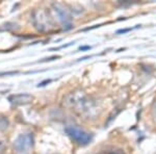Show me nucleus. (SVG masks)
<instances>
[{"label": "nucleus", "mask_w": 156, "mask_h": 154, "mask_svg": "<svg viewBox=\"0 0 156 154\" xmlns=\"http://www.w3.org/2000/svg\"><path fill=\"white\" fill-rule=\"evenodd\" d=\"M9 120L5 117H0V129H6L9 127Z\"/></svg>", "instance_id": "obj_7"}, {"label": "nucleus", "mask_w": 156, "mask_h": 154, "mask_svg": "<svg viewBox=\"0 0 156 154\" xmlns=\"http://www.w3.org/2000/svg\"><path fill=\"white\" fill-rule=\"evenodd\" d=\"M64 105L83 119H95L99 116L100 106L98 102L81 90H75L64 98Z\"/></svg>", "instance_id": "obj_1"}, {"label": "nucleus", "mask_w": 156, "mask_h": 154, "mask_svg": "<svg viewBox=\"0 0 156 154\" xmlns=\"http://www.w3.org/2000/svg\"><path fill=\"white\" fill-rule=\"evenodd\" d=\"M52 11H53L54 15L57 17L58 21L62 24L64 26V29H71L72 28V16L71 13H70L69 9H67L64 4L59 3V2H53L51 4Z\"/></svg>", "instance_id": "obj_5"}, {"label": "nucleus", "mask_w": 156, "mask_h": 154, "mask_svg": "<svg viewBox=\"0 0 156 154\" xmlns=\"http://www.w3.org/2000/svg\"><path fill=\"white\" fill-rule=\"evenodd\" d=\"M87 49H90V46H83V47H80V50H87Z\"/></svg>", "instance_id": "obj_10"}, {"label": "nucleus", "mask_w": 156, "mask_h": 154, "mask_svg": "<svg viewBox=\"0 0 156 154\" xmlns=\"http://www.w3.org/2000/svg\"><path fill=\"white\" fill-rule=\"evenodd\" d=\"M34 148V135L32 132L20 133L12 142L16 154H31Z\"/></svg>", "instance_id": "obj_3"}, {"label": "nucleus", "mask_w": 156, "mask_h": 154, "mask_svg": "<svg viewBox=\"0 0 156 154\" xmlns=\"http://www.w3.org/2000/svg\"><path fill=\"white\" fill-rule=\"evenodd\" d=\"M9 102L15 106H23L31 103L34 100V97L28 93H20V94H12L9 95L7 98Z\"/></svg>", "instance_id": "obj_6"}, {"label": "nucleus", "mask_w": 156, "mask_h": 154, "mask_svg": "<svg viewBox=\"0 0 156 154\" xmlns=\"http://www.w3.org/2000/svg\"><path fill=\"white\" fill-rule=\"evenodd\" d=\"M105 154H125V153L122 150H112V151H108Z\"/></svg>", "instance_id": "obj_9"}, {"label": "nucleus", "mask_w": 156, "mask_h": 154, "mask_svg": "<svg viewBox=\"0 0 156 154\" xmlns=\"http://www.w3.org/2000/svg\"><path fill=\"white\" fill-rule=\"evenodd\" d=\"M65 131L70 138H72L74 142H76L78 145L87 146L93 141V134L87 131H85L81 128L77 127V126H67L65 128Z\"/></svg>", "instance_id": "obj_4"}, {"label": "nucleus", "mask_w": 156, "mask_h": 154, "mask_svg": "<svg viewBox=\"0 0 156 154\" xmlns=\"http://www.w3.org/2000/svg\"><path fill=\"white\" fill-rule=\"evenodd\" d=\"M30 20L34 28L41 34L50 32L54 29V23L51 15L47 9L42 7L32 9L30 14Z\"/></svg>", "instance_id": "obj_2"}, {"label": "nucleus", "mask_w": 156, "mask_h": 154, "mask_svg": "<svg viewBox=\"0 0 156 154\" xmlns=\"http://www.w3.org/2000/svg\"><path fill=\"white\" fill-rule=\"evenodd\" d=\"M53 154H57V153H53Z\"/></svg>", "instance_id": "obj_11"}, {"label": "nucleus", "mask_w": 156, "mask_h": 154, "mask_svg": "<svg viewBox=\"0 0 156 154\" xmlns=\"http://www.w3.org/2000/svg\"><path fill=\"white\" fill-rule=\"evenodd\" d=\"M6 149V140L3 136H0V154L3 153Z\"/></svg>", "instance_id": "obj_8"}]
</instances>
